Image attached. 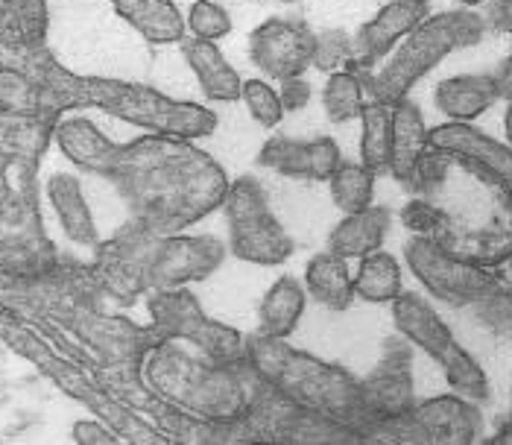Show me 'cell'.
<instances>
[{
  "mask_svg": "<svg viewBox=\"0 0 512 445\" xmlns=\"http://www.w3.org/2000/svg\"><path fill=\"white\" fill-rule=\"evenodd\" d=\"M118 182L138 214L161 235L185 232L188 226L223 208L232 179L223 164L199 150L194 138L153 135L115 144L97 170Z\"/></svg>",
  "mask_w": 512,
  "mask_h": 445,
  "instance_id": "cell-1",
  "label": "cell"
},
{
  "mask_svg": "<svg viewBox=\"0 0 512 445\" xmlns=\"http://www.w3.org/2000/svg\"><path fill=\"white\" fill-rule=\"evenodd\" d=\"M36 88L44 109L62 112V109L94 106L153 135H176V138L197 141L211 135L220 123L214 109L191 100L167 97L150 85L109 80V77H79L62 71L59 65H47Z\"/></svg>",
  "mask_w": 512,
  "mask_h": 445,
  "instance_id": "cell-2",
  "label": "cell"
},
{
  "mask_svg": "<svg viewBox=\"0 0 512 445\" xmlns=\"http://www.w3.org/2000/svg\"><path fill=\"white\" fill-rule=\"evenodd\" d=\"M246 364L284 402L316 419L334 422L340 428L372 425L363 399V381H357L343 366L328 364L316 355L293 349L287 340L264 334L246 337Z\"/></svg>",
  "mask_w": 512,
  "mask_h": 445,
  "instance_id": "cell-3",
  "label": "cell"
},
{
  "mask_svg": "<svg viewBox=\"0 0 512 445\" xmlns=\"http://www.w3.org/2000/svg\"><path fill=\"white\" fill-rule=\"evenodd\" d=\"M486 30H489L486 18L472 9L428 15L387 56L384 68L375 77H369V85H366L369 97L384 100L390 106L410 97V91L425 80L436 65H442V59H448L451 53L463 47L480 44Z\"/></svg>",
  "mask_w": 512,
  "mask_h": 445,
  "instance_id": "cell-4",
  "label": "cell"
},
{
  "mask_svg": "<svg viewBox=\"0 0 512 445\" xmlns=\"http://www.w3.org/2000/svg\"><path fill=\"white\" fill-rule=\"evenodd\" d=\"M393 323L395 331L416 349H422L436 366L442 369L448 387L466 399H472L477 405L489 402L492 387L489 378L483 372V366L474 361L472 355L457 343L454 331L448 323L431 308L428 299L416 296V293H398L393 302Z\"/></svg>",
  "mask_w": 512,
  "mask_h": 445,
  "instance_id": "cell-5",
  "label": "cell"
},
{
  "mask_svg": "<svg viewBox=\"0 0 512 445\" xmlns=\"http://www.w3.org/2000/svg\"><path fill=\"white\" fill-rule=\"evenodd\" d=\"M404 264L434 299L451 308H474L507 287V279H501L492 267H483L451 243L428 235L407 241Z\"/></svg>",
  "mask_w": 512,
  "mask_h": 445,
  "instance_id": "cell-6",
  "label": "cell"
},
{
  "mask_svg": "<svg viewBox=\"0 0 512 445\" xmlns=\"http://www.w3.org/2000/svg\"><path fill=\"white\" fill-rule=\"evenodd\" d=\"M223 214L229 223V249L240 261L278 267L293 255V238L278 223L264 188L252 176H240L229 185Z\"/></svg>",
  "mask_w": 512,
  "mask_h": 445,
  "instance_id": "cell-7",
  "label": "cell"
},
{
  "mask_svg": "<svg viewBox=\"0 0 512 445\" xmlns=\"http://www.w3.org/2000/svg\"><path fill=\"white\" fill-rule=\"evenodd\" d=\"M150 311H153L158 334H164L167 340L194 343L199 352L214 364H246V337L237 328L208 320L188 290H179V287L161 290L150 302Z\"/></svg>",
  "mask_w": 512,
  "mask_h": 445,
  "instance_id": "cell-8",
  "label": "cell"
},
{
  "mask_svg": "<svg viewBox=\"0 0 512 445\" xmlns=\"http://www.w3.org/2000/svg\"><path fill=\"white\" fill-rule=\"evenodd\" d=\"M431 147L469 170L483 185L495 188L512 220V147L486 135L472 123L448 121L431 129ZM512 267V261H510Z\"/></svg>",
  "mask_w": 512,
  "mask_h": 445,
  "instance_id": "cell-9",
  "label": "cell"
},
{
  "mask_svg": "<svg viewBox=\"0 0 512 445\" xmlns=\"http://www.w3.org/2000/svg\"><path fill=\"white\" fill-rule=\"evenodd\" d=\"M387 428L407 443L474 445L483 437V416L477 402L451 390L416 405L404 419Z\"/></svg>",
  "mask_w": 512,
  "mask_h": 445,
  "instance_id": "cell-10",
  "label": "cell"
},
{
  "mask_svg": "<svg viewBox=\"0 0 512 445\" xmlns=\"http://www.w3.org/2000/svg\"><path fill=\"white\" fill-rule=\"evenodd\" d=\"M249 59L276 82L305 77L316 62V33L305 21L267 18L249 36Z\"/></svg>",
  "mask_w": 512,
  "mask_h": 445,
  "instance_id": "cell-11",
  "label": "cell"
},
{
  "mask_svg": "<svg viewBox=\"0 0 512 445\" xmlns=\"http://www.w3.org/2000/svg\"><path fill=\"white\" fill-rule=\"evenodd\" d=\"M363 399L372 416V425L387 428L404 419L413 407V372H410V349L398 340H390L384 361L378 369L363 378Z\"/></svg>",
  "mask_w": 512,
  "mask_h": 445,
  "instance_id": "cell-12",
  "label": "cell"
},
{
  "mask_svg": "<svg viewBox=\"0 0 512 445\" xmlns=\"http://www.w3.org/2000/svg\"><path fill=\"white\" fill-rule=\"evenodd\" d=\"M428 0H390L355 33V59L346 68L369 71L384 62L410 30L428 18Z\"/></svg>",
  "mask_w": 512,
  "mask_h": 445,
  "instance_id": "cell-13",
  "label": "cell"
},
{
  "mask_svg": "<svg viewBox=\"0 0 512 445\" xmlns=\"http://www.w3.org/2000/svg\"><path fill=\"white\" fill-rule=\"evenodd\" d=\"M258 164L276 170L287 179L328 182L331 173L343 164V153H340V144L331 135H319V138H311V141L273 135L261 147Z\"/></svg>",
  "mask_w": 512,
  "mask_h": 445,
  "instance_id": "cell-14",
  "label": "cell"
},
{
  "mask_svg": "<svg viewBox=\"0 0 512 445\" xmlns=\"http://www.w3.org/2000/svg\"><path fill=\"white\" fill-rule=\"evenodd\" d=\"M226 246L217 238L208 235H167L164 243L158 246L156 264V282L164 287H182L188 282H202L208 279L220 264H223Z\"/></svg>",
  "mask_w": 512,
  "mask_h": 445,
  "instance_id": "cell-15",
  "label": "cell"
},
{
  "mask_svg": "<svg viewBox=\"0 0 512 445\" xmlns=\"http://www.w3.org/2000/svg\"><path fill=\"white\" fill-rule=\"evenodd\" d=\"M182 56H185L188 68L194 71L202 94L211 103H235V100H240L243 77L237 74L235 65L226 59V53L220 50L217 41L185 36L182 39Z\"/></svg>",
  "mask_w": 512,
  "mask_h": 445,
  "instance_id": "cell-16",
  "label": "cell"
},
{
  "mask_svg": "<svg viewBox=\"0 0 512 445\" xmlns=\"http://www.w3.org/2000/svg\"><path fill=\"white\" fill-rule=\"evenodd\" d=\"M431 150V129L422 109L404 97L393 103V153H390V176L401 185H410L413 173L425 153Z\"/></svg>",
  "mask_w": 512,
  "mask_h": 445,
  "instance_id": "cell-17",
  "label": "cell"
},
{
  "mask_svg": "<svg viewBox=\"0 0 512 445\" xmlns=\"http://www.w3.org/2000/svg\"><path fill=\"white\" fill-rule=\"evenodd\" d=\"M501 100L495 74H457L436 85L434 103L436 109L448 121L472 123L480 115H486Z\"/></svg>",
  "mask_w": 512,
  "mask_h": 445,
  "instance_id": "cell-18",
  "label": "cell"
},
{
  "mask_svg": "<svg viewBox=\"0 0 512 445\" xmlns=\"http://www.w3.org/2000/svg\"><path fill=\"white\" fill-rule=\"evenodd\" d=\"M390 226H393V211L387 205L372 203L369 208L343 214V220L328 235V249L349 261H360L363 255L384 246Z\"/></svg>",
  "mask_w": 512,
  "mask_h": 445,
  "instance_id": "cell-19",
  "label": "cell"
},
{
  "mask_svg": "<svg viewBox=\"0 0 512 445\" xmlns=\"http://www.w3.org/2000/svg\"><path fill=\"white\" fill-rule=\"evenodd\" d=\"M120 18L150 44H182L188 36L185 15L173 0H109Z\"/></svg>",
  "mask_w": 512,
  "mask_h": 445,
  "instance_id": "cell-20",
  "label": "cell"
},
{
  "mask_svg": "<svg viewBox=\"0 0 512 445\" xmlns=\"http://www.w3.org/2000/svg\"><path fill=\"white\" fill-rule=\"evenodd\" d=\"M352 261L325 249L316 252L305 264V290L308 296L328 311H346L355 302V273L349 267Z\"/></svg>",
  "mask_w": 512,
  "mask_h": 445,
  "instance_id": "cell-21",
  "label": "cell"
},
{
  "mask_svg": "<svg viewBox=\"0 0 512 445\" xmlns=\"http://www.w3.org/2000/svg\"><path fill=\"white\" fill-rule=\"evenodd\" d=\"M305 308H308L305 284L290 279V276H281L270 284V290L264 293V299L258 305V334L287 340L299 328Z\"/></svg>",
  "mask_w": 512,
  "mask_h": 445,
  "instance_id": "cell-22",
  "label": "cell"
},
{
  "mask_svg": "<svg viewBox=\"0 0 512 445\" xmlns=\"http://www.w3.org/2000/svg\"><path fill=\"white\" fill-rule=\"evenodd\" d=\"M393 153V106L369 97L360 112V164H366L375 176L390 173Z\"/></svg>",
  "mask_w": 512,
  "mask_h": 445,
  "instance_id": "cell-23",
  "label": "cell"
},
{
  "mask_svg": "<svg viewBox=\"0 0 512 445\" xmlns=\"http://www.w3.org/2000/svg\"><path fill=\"white\" fill-rule=\"evenodd\" d=\"M404 290V273L398 258L375 249L357 261L355 270V296L369 305H390L395 296Z\"/></svg>",
  "mask_w": 512,
  "mask_h": 445,
  "instance_id": "cell-24",
  "label": "cell"
},
{
  "mask_svg": "<svg viewBox=\"0 0 512 445\" xmlns=\"http://www.w3.org/2000/svg\"><path fill=\"white\" fill-rule=\"evenodd\" d=\"M366 82L360 77V71L355 68H340V71H331L328 82L322 85V109L328 115L331 123H349L360 121V112H363V103L369 100L366 97Z\"/></svg>",
  "mask_w": 512,
  "mask_h": 445,
  "instance_id": "cell-25",
  "label": "cell"
},
{
  "mask_svg": "<svg viewBox=\"0 0 512 445\" xmlns=\"http://www.w3.org/2000/svg\"><path fill=\"white\" fill-rule=\"evenodd\" d=\"M56 138H59L62 153L74 164H79V167L91 170V173L100 170V164L106 159V150L112 147V141L94 123L82 121V118L59 123Z\"/></svg>",
  "mask_w": 512,
  "mask_h": 445,
  "instance_id": "cell-26",
  "label": "cell"
},
{
  "mask_svg": "<svg viewBox=\"0 0 512 445\" xmlns=\"http://www.w3.org/2000/svg\"><path fill=\"white\" fill-rule=\"evenodd\" d=\"M50 200L59 211V220L65 226V232L79 243H94L97 241V232H94V220H91V211L82 200V191H79L77 179L71 176H56L50 182Z\"/></svg>",
  "mask_w": 512,
  "mask_h": 445,
  "instance_id": "cell-27",
  "label": "cell"
},
{
  "mask_svg": "<svg viewBox=\"0 0 512 445\" xmlns=\"http://www.w3.org/2000/svg\"><path fill=\"white\" fill-rule=\"evenodd\" d=\"M375 173L366 167V164H352L343 162L328 179V188H331V200L334 205L343 211V214H352L360 208H369L375 203Z\"/></svg>",
  "mask_w": 512,
  "mask_h": 445,
  "instance_id": "cell-28",
  "label": "cell"
},
{
  "mask_svg": "<svg viewBox=\"0 0 512 445\" xmlns=\"http://www.w3.org/2000/svg\"><path fill=\"white\" fill-rule=\"evenodd\" d=\"M240 103L246 106L249 118L264 126V129H276L278 123L284 121L287 109L284 100L278 94V88H273L267 80L255 77V80H243V91H240Z\"/></svg>",
  "mask_w": 512,
  "mask_h": 445,
  "instance_id": "cell-29",
  "label": "cell"
},
{
  "mask_svg": "<svg viewBox=\"0 0 512 445\" xmlns=\"http://www.w3.org/2000/svg\"><path fill=\"white\" fill-rule=\"evenodd\" d=\"M188 33L205 41H220L232 33V15L226 6L214 0H194L188 15H185Z\"/></svg>",
  "mask_w": 512,
  "mask_h": 445,
  "instance_id": "cell-30",
  "label": "cell"
},
{
  "mask_svg": "<svg viewBox=\"0 0 512 445\" xmlns=\"http://www.w3.org/2000/svg\"><path fill=\"white\" fill-rule=\"evenodd\" d=\"M474 314H477V323L486 325L498 340L510 343L512 346V299H510V287L492 293L489 299L477 302L474 305Z\"/></svg>",
  "mask_w": 512,
  "mask_h": 445,
  "instance_id": "cell-31",
  "label": "cell"
},
{
  "mask_svg": "<svg viewBox=\"0 0 512 445\" xmlns=\"http://www.w3.org/2000/svg\"><path fill=\"white\" fill-rule=\"evenodd\" d=\"M355 59V36L334 30V33H322L316 36V62L314 68L319 71H340Z\"/></svg>",
  "mask_w": 512,
  "mask_h": 445,
  "instance_id": "cell-32",
  "label": "cell"
},
{
  "mask_svg": "<svg viewBox=\"0 0 512 445\" xmlns=\"http://www.w3.org/2000/svg\"><path fill=\"white\" fill-rule=\"evenodd\" d=\"M404 226L416 235H428V238H439L445 241L448 232V217L436 208V205L425 203V200H413L401 214Z\"/></svg>",
  "mask_w": 512,
  "mask_h": 445,
  "instance_id": "cell-33",
  "label": "cell"
},
{
  "mask_svg": "<svg viewBox=\"0 0 512 445\" xmlns=\"http://www.w3.org/2000/svg\"><path fill=\"white\" fill-rule=\"evenodd\" d=\"M278 94H281L287 112H299V109H305L308 100H311V85L302 80V77H290V80H281Z\"/></svg>",
  "mask_w": 512,
  "mask_h": 445,
  "instance_id": "cell-34",
  "label": "cell"
},
{
  "mask_svg": "<svg viewBox=\"0 0 512 445\" xmlns=\"http://www.w3.org/2000/svg\"><path fill=\"white\" fill-rule=\"evenodd\" d=\"M486 27L495 33H512V0H495L486 9Z\"/></svg>",
  "mask_w": 512,
  "mask_h": 445,
  "instance_id": "cell-35",
  "label": "cell"
},
{
  "mask_svg": "<svg viewBox=\"0 0 512 445\" xmlns=\"http://www.w3.org/2000/svg\"><path fill=\"white\" fill-rule=\"evenodd\" d=\"M74 437H77L79 443H115V437L106 428L94 425V422H79L77 428H74Z\"/></svg>",
  "mask_w": 512,
  "mask_h": 445,
  "instance_id": "cell-36",
  "label": "cell"
},
{
  "mask_svg": "<svg viewBox=\"0 0 512 445\" xmlns=\"http://www.w3.org/2000/svg\"><path fill=\"white\" fill-rule=\"evenodd\" d=\"M495 82H498V91H501V100H512V53L495 68Z\"/></svg>",
  "mask_w": 512,
  "mask_h": 445,
  "instance_id": "cell-37",
  "label": "cell"
},
{
  "mask_svg": "<svg viewBox=\"0 0 512 445\" xmlns=\"http://www.w3.org/2000/svg\"><path fill=\"white\" fill-rule=\"evenodd\" d=\"M510 390H512V384H510ZM489 443H495V445H512V402H510V416H507V422L498 428V434L489 440Z\"/></svg>",
  "mask_w": 512,
  "mask_h": 445,
  "instance_id": "cell-38",
  "label": "cell"
},
{
  "mask_svg": "<svg viewBox=\"0 0 512 445\" xmlns=\"http://www.w3.org/2000/svg\"><path fill=\"white\" fill-rule=\"evenodd\" d=\"M504 129H507V141L512 147V100L507 103V112H504Z\"/></svg>",
  "mask_w": 512,
  "mask_h": 445,
  "instance_id": "cell-39",
  "label": "cell"
},
{
  "mask_svg": "<svg viewBox=\"0 0 512 445\" xmlns=\"http://www.w3.org/2000/svg\"><path fill=\"white\" fill-rule=\"evenodd\" d=\"M457 3H463L466 9H474V6H483L486 0H457Z\"/></svg>",
  "mask_w": 512,
  "mask_h": 445,
  "instance_id": "cell-40",
  "label": "cell"
},
{
  "mask_svg": "<svg viewBox=\"0 0 512 445\" xmlns=\"http://www.w3.org/2000/svg\"><path fill=\"white\" fill-rule=\"evenodd\" d=\"M270 3H299V0H270Z\"/></svg>",
  "mask_w": 512,
  "mask_h": 445,
  "instance_id": "cell-41",
  "label": "cell"
},
{
  "mask_svg": "<svg viewBox=\"0 0 512 445\" xmlns=\"http://www.w3.org/2000/svg\"><path fill=\"white\" fill-rule=\"evenodd\" d=\"M507 287H510V299H512V279H510V282H507Z\"/></svg>",
  "mask_w": 512,
  "mask_h": 445,
  "instance_id": "cell-42",
  "label": "cell"
},
{
  "mask_svg": "<svg viewBox=\"0 0 512 445\" xmlns=\"http://www.w3.org/2000/svg\"><path fill=\"white\" fill-rule=\"evenodd\" d=\"M428 3H431V0H428Z\"/></svg>",
  "mask_w": 512,
  "mask_h": 445,
  "instance_id": "cell-43",
  "label": "cell"
}]
</instances>
